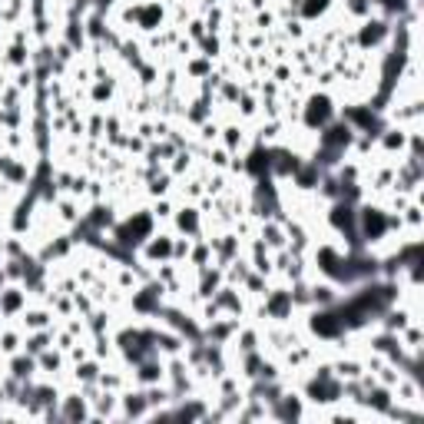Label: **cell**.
<instances>
[{
	"mask_svg": "<svg viewBox=\"0 0 424 424\" xmlns=\"http://www.w3.org/2000/svg\"><path fill=\"white\" fill-rule=\"evenodd\" d=\"M60 414H63V421H93V408H90V401L83 398V391L60 394Z\"/></svg>",
	"mask_w": 424,
	"mask_h": 424,
	"instance_id": "obj_12",
	"label": "cell"
},
{
	"mask_svg": "<svg viewBox=\"0 0 424 424\" xmlns=\"http://www.w3.org/2000/svg\"><path fill=\"white\" fill-rule=\"evenodd\" d=\"M212 242V256H215V265H226L232 258L239 256L242 249H239V236L236 232H226V236H219V239H209Z\"/></svg>",
	"mask_w": 424,
	"mask_h": 424,
	"instance_id": "obj_21",
	"label": "cell"
},
{
	"mask_svg": "<svg viewBox=\"0 0 424 424\" xmlns=\"http://www.w3.org/2000/svg\"><path fill=\"white\" fill-rule=\"evenodd\" d=\"M53 288H57V292H63V295H73L76 288H80V282H76V275H63V279H57V282H53Z\"/></svg>",
	"mask_w": 424,
	"mask_h": 424,
	"instance_id": "obj_57",
	"label": "cell"
},
{
	"mask_svg": "<svg viewBox=\"0 0 424 424\" xmlns=\"http://www.w3.org/2000/svg\"><path fill=\"white\" fill-rule=\"evenodd\" d=\"M60 40H67V44L80 53V50L87 46V30H83V20H63V37H60Z\"/></svg>",
	"mask_w": 424,
	"mask_h": 424,
	"instance_id": "obj_30",
	"label": "cell"
},
{
	"mask_svg": "<svg viewBox=\"0 0 424 424\" xmlns=\"http://www.w3.org/2000/svg\"><path fill=\"white\" fill-rule=\"evenodd\" d=\"M239 288H242V292H249V295H256V299H265V292H269V282H265V275H258L256 269H252V272L245 275V282Z\"/></svg>",
	"mask_w": 424,
	"mask_h": 424,
	"instance_id": "obj_40",
	"label": "cell"
},
{
	"mask_svg": "<svg viewBox=\"0 0 424 424\" xmlns=\"http://www.w3.org/2000/svg\"><path fill=\"white\" fill-rule=\"evenodd\" d=\"M212 302L222 308V315H236V318L245 315V299L239 295V288L229 285V282H222V285H219V292L212 295Z\"/></svg>",
	"mask_w": 424,
	"mask_h": 424,
	"instance_id": "obj_14",
	"label": "cell"
},
{
	"mask_svg": "<svg viewBox=\"0 0 424 424\" xmlns=\"http://www.w3.org/2000/svg\"><path fill=\"white\" fill-rule=\"evenodd\" d=\"M83 196H90L93 202H96V199L103 196V182H100V179H90V182H87V193H83Z\"/></svg>",
	"mask_w": 424,
	"mask_h": 424,
	"instance_id": "obj_63",
	"label": "cell"
},
{
	"mask_svg": "<svg viewBox=\"0 0 424 424\" xmlns=\"http://www.w3.org/2000/svg\"><path fill=\"white\" fill-rule=\"evenodd\" d=\"M173 226H176V232L186 236V239H199V236H202V212H199L193 202H186L179 209H173Z\"/></svg>",
	"mask_w": 424,
	"mask_h": 424,
	"instance_id": "obj_8",
	"label": "cell"
},
{
	"mask_svg": "<svg viewBox=\"0 0 424 424\" xmlns=\"http://www.w3.org/2000/svg\"><path fill=\"white\" fill-rule=\"evenodd\" d=\"M120 57L130 63L133 70H139V67L146 63V60H143V46H139L136 40H123V44H120Z\"/></svg>",
	"mask_w": 424,
	"mask_h": 424,
	"instance_id": "obj_41",
	"label": "cell"
},
{
	"mask_svg": "<svg viewBox=\"0 0 424 424\" xmlns=\"http://www.w3.org/2000/svg\"><path fill=\"white\" fill-rule=\"evenodd\" d=\"M285 37H288V40H302V37H305V20H302V17L288 20V24H285Z\"/></svg>",
	"mask_w": 424,
	"mask_h": 424,
	"instance_id": "obj_56",
	"label": "cell"
},
{
	"mask_svg": "<svg viewBox=\"0 0 424 424\" xmlns=\"http://www.w3.org/2000/svg\"><path fill=\"white\" fill-rule=\"evenodd\" d=\"M206 189H209V196L212 193H222V189H226V173H215V176L206 182Z\"/></svg>",
	"mask_w": 424,
	"mask_h": 424,
	"instance_id": "obj_62",
	"label": "cell"
},
{
	"mask_svg": "<svg viewBox=\"0 0 424 424\" xmlns=\"http://www.w3.org/2000/svg\"><path fill=\"white\" fill-rule=\"evenodd\" d=\"M109 318H113L109 312H103V308H93L90 315L83 318V321H87V332H90V335H106V332H109Z\"/></svg>",
	"mask_w": 424,
	"mask_h": 424,
	"instance_id": "obj_36",
	"label": "cell"
},
{
	"mask_svg": "<svg viewBox=\"0 0 424 424\" xmlns=\"http://www.w3.org/2000/svg\"><path fill=\"white\" fill-rule=\"evenodd\" d=\"M83 219H87V226L96 229V232H113V226L120 222L116 206H113V202H103V199H96L90 206V212H83Z\"/></svg>",
	"mask_w": 424,
	"mask_h": 424,
	"instance_id": "obj_10",
	"label": "cell"
},
{
	"mask_svg": "<svg viewBox=\"0 0 424 424\" xmlns=\"http://www.w3.org/2000/svg\"><path fill=\"white\" fill-rule=\"evenodd\" d=\"M189 265H196V269H202V265H209L212 262V242L209 239H193V249H189V258H186Z\"/></svg>",
	"mask_w": 424,
	"mask_h": 424,
	"instance_id": "obj_31",
	"label": "cell"
},
{
	"mask_svg": "<svg viewBox=\"0 0 424 424\" xmlns=\"http://www.w3.org/2000/svg\"><path fill=\"white\" fill-rule=\"evenodd\" d=\"M163 17H166V10H163V3H156V0H136V3H133V20H136L139 30L156 33V27L163 24Z\"/></svg>",
	"mask_w": 424,
	"mask_h": 424,
	"instance_id": "obj_11",
	"label": "cell"
},
{
	"mask_svg": "<svg viewBox=\"0 0 424 424\" xmlns=\"http://www.w3.org/2000/svg\"><path fill=\"white\" fill-rule=\"evenodd\" d=\"M229 348H236L239 355L245 351H256L262 348V328L258 325H239V332L232 335V342H229Z\"/></svg>",
	"mask_w": 424,
	"mask_h": 424,
	"instance_id": "obj_20",
	"label": "cell"
},
{
	"mask_svg": "<svg viewBox=\"0 0 424 424\" xmlns=\"http://www.w3.org/2000/svg\"><path fill=\"white\" fill-rule=\"evenodd\" d=\"M219 143H222V146H226L232 156H242L245 130L239 126V123H229V126H222V130H219Z\"/></svg>",
	"mask_w": 424,
	"mask_h": 424,
	"instance_id": "obj_25",
	"label": "cell"
},
{
	"mask_svg": "<svg viewBox=\"0 0 424 424\" xmlns=\"http://www.w3.org/2000/svg\"><path fill=\"white\" fill-rule=\"evenodd\" d=\"M37 371H40V368H37V358H33V355H27L24 348L14 351V355H7V375L27 381V378H37Z\"/></svg>",
	"mask_w": 424,
	"mask_h": 424,
	"instance_id": "obj_19",
	"label": "cell"
},
{
	"mask_svg": "<svg viewBox=\"0 0 424 424\" xmlns=\"http://www.w3.org/2000/svg\"><path fill=\"white\" fill-rule=\"evenodd\" d=\"M226 282V275H222V265H202V269H196V299L202 302V299H212L215 292H219V285Z\"/></svg>",
	"mask_w": 424,
	"mask_h": 424,
	"instance_id": "obj_13",
	"label": "cell"
},
{
	"mask_svg": "<svg viewBox=\"0 0 424 424\" xmlns=\"http://www.w3.org/2000/svg\"><path fill=\"white\" fill-rule=\"evenodd\" d=\"M166 169L173 173V176H176V179H182V176H186V173L193 169V152H189V150H179V152H176V156H173V159L166 163Z\"/></svg>",
	"mask_w": 424,
	"mask_h": 424,
	"instance_id": "obj_39",
	"label": "cell"
},
{
	"mask_svg": "<svg viewBox=\"0 0 424 424\" xmlns=\"http://www.w3.org/2000/svg\"><path fill=\"white\" fill-rule=\"evenodd\" d=\"M150 418V401H146V388L126 385L120 391V418L116 421H146Z\"/></svg>",
	"mask_w": 424,
	"mask_h": 424,
	"instance_id": "obj_4",
	"label": "cell"
},
{
	"mask_svg": "<svg viewBox=\"0 0 424 424\" xmlns=\"http://www.w3.org/2000/svg\"><path fill=\"white\" fill-rule=\"evenodd\" d=\"M371 14H375V3H371V0H345V17L355 20V24L364 20V17H371Z\"/></svg>",
	"mask_w": 424,
	"mask_h": 424,
	"instance_id": "obj_37",
	"label": "cell"
},
{
	"mask_svg": "<svg viewBox=\"0 0 424 424\" xmlns=\"http://www.w3.org/2000/svg\"><path fill=\"white\" fill-rule=\"evenodd\" d=\"M100 371H103V362H100V358H83V362H76L73 364V371H70V375H73V381L76 385H90V381H96L100 378Z\"/></svg>",
	"mask_w": 424,
	"mask_h": 424,
	"instance_id": "obj_26",
	"label": "cell"
},
{
	"mask_svg": "<svg viewBox=\"0 0 424 424\" xmlns=\"http://www.w3.org/2000/svg\"><path fill=\"white\" fill-rule=\"evenodd\" d=\"M269 418H275V421H292V418L302 421V418H308L302 391H282V398L275 405H269Z\"/></svg>",
	"mask_w": 424,
	"mask_h": 424,
	"instance_id": "obj_5",
	"label": "cell"
},
{
	"mask_svg": "<svg viewBox=\"0 0 424 424\" xmlns=\"http://www.w3.org/2000/svg\"><path fill=\"white\" fill-rule=\"evenodd\" d=\"M189 249H193V239H186V236H176L173 239V262H186L189 258Z\"/></svg>",
	"mask_w": 424,
	"mask_h": 424,
	"instance_id": "obj_51",
	"label": "cell"
},
{
	"mask_svg": "<svg viewBox=\"0 0 424 424\" xmlns=\"http://www.w3.org/2000/svg\"><path fill=\"white\" fill-rule=\"evenodd\" d=\"M14 87L24 93H30L33 87H37V70L33 67H20V70H14Z\"/></svg>",
	"mask_w": 424,
	"mask_h": 424,
	"instance_id": "obj_44",
	"label": "cell"
},
{
	"mask_svg": "<svg viewBox=\"0 0 424 424\" xmlns=\"http://www.w3.org/2000/svg\"><path fill=\"white\" fill-rule=\"evenodd\" d=\"M63 362H67V351H60L57 345H50L46 351H40V355H37V368H40L44 375H50V378H57V375H60Z\"/></svg>",
	"mask_w": 424,
	"mask_h": 424,
	"instance_id": "obj_23",
	"label": "cell"
},
{
	"mask_svg": "<svg viewBox=\"0 0 424 424\" xmlns=\"http://www.w3.org/2000/svg\"><path fill=\"white\" fill-rule=\"evenodd\" d=\"M202 24H206V30H209V33H219V30H222V27H219V24H222V10H219V7H212L209 17H206Z\"/></svg>",
	"mask_w": 424,
	"mask_h": 424,
	"instance_id": "obj_59",
	"label": "cell"
},
{
	"mask_svg": "<svg viewBox=\"0 0 424 424\" xmlns=\"http://www.w3.org/2000/svg\"><path fill=\"white\" fill-rule=\"evenodd\" d=\"M272 80L279 83V87H288L292 80H295V67H288V63H279L272 70Z\"/></svg>",
	"mask_w": 424,
	"mask_h": 424,
	"instance_id": "obj_53",
	"label": "cell"
},
{
	"mask_svg": "<svg viewBox=\"0 0 424 424\" xmlns=\"http://www.w3.org/2000/svg\"><path fill=\"white\" fill-rule=\"evenodd\" d=\"M236 106H239V116H256V113H258V100L249 90H245V87H242V93H239Z\"/></svg>",
	"mask_w": 424,
	"mask_h": 424,
	"instance_id": "obj_50",
	"label": "cell"
},
{
	"mask_svg": "<svg viewBox=\"0 0 424 424\" xmlns=\"http://www.w3.org/2000/svg\"><path fill=\"white\" fill-rule=\"evenodd\" d=\"M351 139H355V130H351L342 116H335L332 123H325V126L318 130V146H321V150H332V152H342V156H348Z\"/></svg>",
	"mask_w": 424,
	"mask_h": 424,
	"instance_id": "obj_3",
	"label": "cell"
},
{
	"mask_svg": "<svg viewBox=\"0 0 424 424\" xmlns=\"http://www.w3.org/2000/svg\"><path fill=\"white\" fill-rule=\"evenodd\" d=\"M53 318L57 315H53L50 308H44V305H37V308L27 305V308L17 315V321H20V328H24V332H37V328H53V325H57Z\"/></svg>",
	"mask_w": 424,
	"mask_h": 424,
	"instance_id": "obj_17",
	"label": "cell"
},
{
	"mask_svg": "<svg viewBox=\"0 0 424 424\" xmlns=\"http://www.w3.org/2000/svg\"><path fill=\"white\" fill-rule=\"evenodd\" d=\"M133 385L136 388H150V385H159V381H166V362L159 358V355H146L139 364H133Z\"/></svg>",
	"mask_w": 424,
	"mask_h": 424,
	"instance_id": "obj_6",
	"label": "cell"
},
{
	"mask_svg": "<svg viewBox=\"0 0 424 424\" xmlns=\"http://www.w3.org/2000/svg\"><path fill=\"white\" fill-rule=\"evenodd\" d=\"M150 212H152V219H156V222H163V219H173V199H169V196L152 199Z\"/></svg>",
	"mask_w": 424,
	"mask_h": 424,
	"instance_id": "obj_49",
	"label": "cell"
},
{
	"mask_svg": "<svg viewBox=\"0 0 424 424\" xmlns=\"http://www.w3.org/2000/svg\"><path fill=\"white\" fill-rule=\"evenodd\" d=\"M394 401H401V405H411V408H424L421 401V385H418V378L414 375H401L398 378V385L391 388Z\"/></svg>",
	"mask_w": 424,
	"mask_h": 424,
	"instance_id": "obj_18",
	"label": "cell"
},
{
	"mask_svg": "<svg viewBox=\"0 0 424 424\" xmlns=\"http://www.w3.org/2000/svg\"><path fill=\"white\" fill-rule=\"evenodd\" d=\"M199 139H202V143H219V123L215 120L202 123V126H199Z\"/></svg>",
	"mask_w": 424,
	"mask_h": 424,
	"instance_id": "obj_54",
	"label": "cell"
},
{
	"mask_svg": "<svg viewBox=\"0 0 424 424\" xmlns=\"http://www.w3.org/2000/svg\"><path fill=\"white\" fill-rule=\"evenodd\" d=\"M282 130H285V123L282 120H269L262 130L256 133V143H265V146H275L279 143V136H282Z\"/></svg>",
	"mask_w": 424,
	"mask_h": 424,
	"instance_id": "obj_38",
	"label": "cell"
},
{
	"mask_svg": "<svg viewBox=\"0 0 424 424\" xmlns=\"http://www.w3.org/2000/svg\"><path fill=\"white\" fill-rule=\"evenodd\" d=\"M123 150H130L133 156H139V152H146V139H139L136 133H130V136H126V146H123Z\"/></svg>",
	"mask_w": 424,
	"mask_h": 424,
	"instance_id": "obj_60",
	"label": "cell"
},
{
	"mask_svg": "<svg viewBox=\"0 0 424 424\" xmlns=\"http://www.w3.org/2000/svg\"><path fill=\"white\" fill-rule=\"evenodd\" d=\"M93 308H96V302H93V295H87V292H83V288H76L73 292V312L80 318H87L93 312Z\"/></svg>",
	"mask_w": 424,
	"mask_h": 424,
	"instance_id": "obj_48",
	"label": "cell"
},
{
	"mask_svg": "<svg viewBox=\"0 0 424 424\" xmlns=\"http://www.w3.org/2000/svg\"><path fill=\"white\" fill-rule=\"evenodd\" d=\"M186 73H189V76H199V80H202V76L212 73V60H206L202 53H199V57L193 53V57L186 60Z\"/></svg>",
	"mask_w": 424,
	"mask_h": 424,
	"instance_id": "obj_45",
	"label": "cell"
},
{
	"mask_svg": "<svg viewBox=\"0 0 424 424\" xmlns=\"http://www.w3.org/2000/svg\"><path fill=\"white\" fill-rule=\"evenodd\" d=\"M3 67H14V70L30 67V46L27 44H10L7 46V53H3Z\"/></svg>",
	"mask_w": 424,
	"mask_h": 424,
	"instance_id": "obj_32",
	"label": "cell"
},
{
	"mask_svg": "<svg viewBox=\"0 0 424 424\" xmlns=\"http://www.w3.org/2000/svg\"><path fill=\"white\" fill-rule=\"evenodd\" d=\"M27 308V288L20 285V282H7V285L0 288V315L3 318H14Z\"/></svg>",
	"mask_w": 424,
	"mask_h": 424,
	"instance_id": "obj_9",
	"label": "cell"
},
{
	"mask_svg": "<svg viewBox=\"0 0 424 424\" xmlns=\"http://www.w3.org/2000/svg\"><path fill=\"white\" fill-rule=\"evenodd\" d=\"M272 24H275V14H272V10H258V14H256V30L269 33V30H272Z\"/></svg>",
	"mask_w": 424,
	"mask_h": 424,
	"instance_id": "obj_58",
	"label": "cell"
},
{
	"mask_svg": "<svg viewBox=\"0 0 424 424\" xmlns=\"http://www.w3.org/2000/svg\"><path fill=\"white\" fill-rule=\"evenodd\" d=\"M53 212H57V219H60L63 226H73V222H80V219H83L76 196H60L57 202H53Z\"/></svg>",
	"mask_w": 424,
	"mask_h": 424,
	"instance_id": "obj_27",
	"label": "cell"
},
{
	"mask_svg": "<svg viewBox=\"0 0 424 424\" xmlns=\"http://www.w3.org/2000/svg\"><path fill=\"white\" fill-rule=\"evenodd\" d=\"M20 348H24V328H20V321L0 328V351H3V355H14V351H20Z\"/></svg>",
	"mask_w": 424,
	"mask_h": 424,
	"instance_id": "obj_29",
	"label": "cell"
},
{
	"mask_svg": "<svg viewBox=\"0 0 424 424\" xmlns=\"http://www.w3.org/2000/svg\"><path fill=\"white\" fill-rule=\"evenodd\" d=\"M308 295H312V308H332L345 292H342V285H335L332 279H321V282L308 285Z\"/></svg>",
	"mask_w": 424,
	"mask_h": 424,
	"instance_id": "obj_16",
	"label": "cell"
},
{
	"mask_svg": "<svg viewBox=\"0 0 424 424\" xmlns=\"http://www.w3.org/2000/svg\"><path fill=\"white\" fill-rule=\"evenodd\" d=\"M332 375L338 381H351V378H362L364 375V364L358 355H351V358H335L332 362Z\"/></svg>",
	"mask_w": 424,
	"mask_h": 424,
	"instance_id": "obj_24",
	"label": "cell"
},
{
	"mask_svg": "<svg viewBox=\"0 0 424 424\" xmlns=\"http://www.w3.org/2000/svg\"><path fill=\"white\" fill-rule=\"evenodd\" d=\"M391 30H394V20L378 14V10L371 17H364V20H358V27H351L358 53H375V50H381V46L391 40Z\"/></svg>",
	"mask_w": 424,
	"mask_h": 424,
	"instance_id": "obj_1",
	"label": "cell"
},
{
	"mask_svg": "<svg viewBox=\"0 0 424 424\" xmlns=\"http://www.w3.org/2000/svg\"><path fill=\"white\" fill-rule=\"evenodd\" d=\"M196 46L202 50V57H206V60H219V57H222V40H219V33H206Z\"/></svg>",
	"mask_w": 424,
	"mask_h": 424,
	"instance_id": "obj_43",
	"label": "cell"
},
{
	"mask_svg": "<svg viewBox=\"0 0 424 424\" xmlns=\"http://www.w3.org/2000/svg\"><path fill=\"white\" fill-rule=\"evenodd\" d=\"M33 398L40 401V405H60V391H57V385H33Z\"/></svg>",
	"mask_w": 424,
	"mask_h": 424,
	"instance_id": "obj_47",
	"label": "cell"
},
{
	"mask_svg": "<svg viewBox=\"0 0 424 424\" xmlns=\"http://www.w3.org/2000/svg\"><path fill=\"white\" fill-rule=\"evenodd\" d=\"M206 156H209V163H212L215 169H226V166H229V159H232V152H229L226 146H222V143H215V150H209Z\"/></svg>",
	"mask_w": 424,
	"mask_h": 424,
	"instance_id": "obj_52",
	"label": "cell"
},
{
	"mask_svg": "<svg viewBox=\"0 0 424 424\" xmlns=\"http://www.w3.org/2000/svg\"><path fill=\"white\" fill-rule=\"evenodd\" d=\"M335 116H338V113H335V100L328 90L308 93L302 100V109H299V123H302V130H308V133L321 130V126L332 123Z\"/></svg>",
	"mask_w": 424,
	"mask_h": 424,
	"instance_id": "obj_2",
	"label": "cell"
},
{
	"mask_svg": "<svg viewBox=\"0 0 424 424\" xmlns=\"http://www.w3.org/2000/svg\"><path fill=\"white\" fill-rule=\"evenodd\" d=\"M156 76H159V67H156V63H143V67H139V83H143V87H152Z\"/></svg>",
	"mask_w": 424,
	"mask_h": 424,
	"instance_id": "obj_55",
	"label": "cell"
},
{
	"mask_svg": "<svg viewBox=\"0 0 424 424\" xmlns=\"http://www.w3.org/2000/svg\"><path fill=\"white\" fill-rule=\"evenodd\" d=\"M53 338H57V325H53V328H37V332H24V351L37 358L40 351H46L50 345H53Z\"/></svg>",
	"mask_w": 424,
	"mask_h": 424,
	"instance_id": "obj_22",
	"label": "cell"
},
{
	"mask_svg": "<svg viewBox=\"0 0 424 424\" xmlns=\"http://www.w3.org/2000/svg\"><path fill=\"white\" fill-rule=\"evenodd\" d=\"M206 33L209 30H206V24H202V20H189V40H193V44H199Z\"/></svg>",
	"mask_w": 424,
	"mask_h": 424,
	"instance_id": "obj_61",
	"label": "cell"
},
{
	"mask_svg": "<svg viewBox=\"0 0 424 424\" xmlns=\"http://www.w3.org/2000/svg\"><path fill=\"white\" fill-rule=\"evenodd\" d=\"M113 90H116V80L106 76V80H93V103H109L113 100Z\"/></svg>",
	"mask_w": 424,
	"mask_h": 424,
	"instance_id": "obj_42",
	"label": "cell"
},
{
	"mask_svg": "<svg viewBox=\"0 0 424 424\" xmlns=\"http://www.w3.org/2000/svg\"><path fill=\"white\" fill-rule=\"evenodd\" d=\"M335 0H302V7H299V17L302 20H318L321 14H328L332 10Z\"/></svg>",
	"mask_w": 424,
	"mask_h": 424,
	"instance_id": "obj_35",
	"label": "cell"
},
{
	"mask_svg": "<svg viewBox=\"0 0 424 424\" xmlns=\"http://www.w3.org/2000/svg\"><path fill=\"white\" fill-rule=\"evenodd\" d=\"M256 239H262V245L269 249V252H279V249H285L288 245V236H285V226L279 222V219H262V226H258Z\"/></svg>",
	"mask_w": 424,
	"mask_h": 424,
	"instance_id": "obj_15",
	"label": "cell"
},
{
	"mask_svg": "<svg viewBox=\"0 0 424 424\" xmlns=\"http://www.w3.org/2000/svg\"><path fill=\"white\" fill-rule=\"evenodd\" d=\"M398 338H401V345H405V348L411 351V355H421V342H424V335H421V321H411L408 328H405V332L398 335Z\"/></svg>",
	"mask_w": 424,
	"mask_h": 424,
	"instance_id": "obj_33",
	"label": "cell"
},
{
	"mask_svg": "<svg viewBox=\"0 0 424 424\" xmlns=\"http://www.w3.org/2000/svg\"><path fill=\"white\" fill-rule=\"evenodd\" d=\"M239 93H242V83H239V80H222L215 100H219V103H236V100H239Z\"/></svg>",
	"mask_w": 424,
	"mask_h": 424,
	"instance_id": "obj_46",
	"label": "cell"
},
{
	"mask_svg": "<svg viewBox=\"0 0 424 424\" xmlns=\"http://www.w3.org/2000/svg\"><path fill=\"white\" fill-rule=\"evenodd\" d=\"M96 385H100V388H106V391H116V394H120L123 388L130 385V375H126V371H100Z\"/></svg>",
	"mask_w": 424,
	"mask_h": 424,
	"instance_id": "obj_34",
	"label": "cell"
},
{
	"mask_svg": "<svg viewBox=\"0 0 424 424\" xmlns=\"http://www.w3.org/2000/svg\"><path fill=\"white\" fill-rule=\"evenodd\" d=\"M173 232H152L146 242L139 245L136 252L143 262H150V265H156V262H166V258H173Z\"/></svg>",
	"mask_w": 424,
	"mask_h": 424,
	"instance_id": "obj_7",
	"label": "cell"
},
{
	"mask_svg": "<svg viewBox=\"0 0 424 424\" xmlns=\"http://www.w3.org/2000/svg\"><path fill=\"white\" fill-rule=\"evenodd\" d=\"M30 176H33L30 163H27V159H17V156H14V163L7 166V173H3L0 179H7L14 189H20V186H27V182H30Z\"/></svg>",
	"mask_w": 424,
	"mask_h": 424,
	"instance_id": "obj_28",
	"label": "cell"
}]
</instances>
